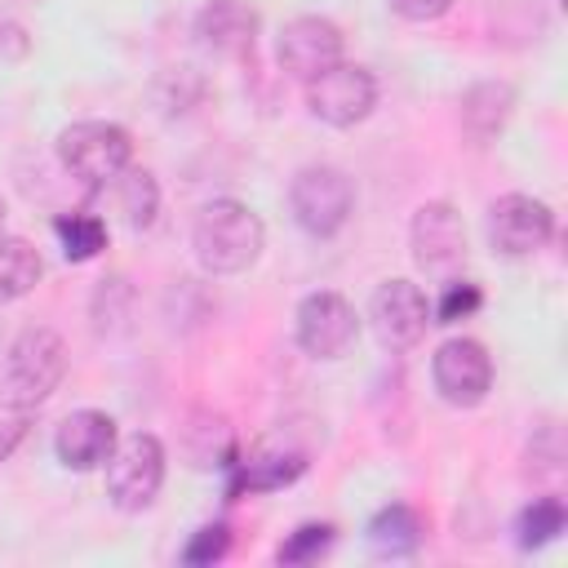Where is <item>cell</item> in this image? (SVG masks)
Listing matches in <instances>:
<instances>
[{"mask_svg": "<svg viewBox=\"0 0 568 568\" xmlns=\"http://www.w3.org/2000/svg\"><path fill=\"white\" fill-rule=\"evenodd\" d=\"M22 435H27V413H9V408H0V462L18 448Z\"/></svg>", "mask_w": 568, "mask_h": 568, "instance_id": "484cf974", "label": "cell"}, {"mask_svg": "<svg viewBox=\"0 0 568 568\" xmlns=\"http://www.w3.org/2000/svg\"><path fill=\"white\" fill-rule=\"evenodd\" d=\"M306 106L315 120L333 129H351L377 106V80L355 62H333L328 71L306 80Z\"/></svg>", "mask_w": 568, "mask_h": 568, "instance_id": "8992f818", "label": "cell"}, {"mask_svg": "<svg viewBox=\"0 0 568 568\" xmlns=\"http://www.w3.org/2000/svg\"><path fill=\"white\" fill-rule=\"evenodd\" d=\"M111 186H115V209H120V217H124L133 231H146V226L155 222V213H160V186H155V178H151L146 169L129 164Z\"/></svg>", "mask_w": 568, "mask_h": 568, "instance_id": "d6986e66", "label": "cell"}, {"mask_svg": "<svg viewBox=\"0 0 568 568\" xmlns=\"http://www.w3.org/2000/svg\"><path fill=\"white\" fill-rule=\"evenodd\" d=\"M288 209H293V222L315 235V240H328L337 235L346 222H351V209H355V186L342 169L333 164H306L293 186H288Z\"/></svg>", "mask_w": 568, "mask_h": 568, "instance_id": "277c9868", "label": "cell"}, {"mask_svg": "<svg viewBox=\"0 0 568 568\" xmlns=\"http://www.w3.org/2000/svg\"><path fill=\"white\" fill-rule=\"evenodd\" d=\"M226 550H231V528L226 524H204L182 546V564H217Z\"/></svg>", "mask_w": 568, "mask_h": 568, "instance_id": "cb8c5ba5", "label": "cell"}, {"mask_svg": "<svg viewBox=\"0 0 568 568\" xmlns=\"http://www.w3.org/2000/svg\"><path fill=\"white\" fill-rule=\"evenodd\" d=\"M355 337H359V315L342 293L320 288V293H306L297 302V346L306 355L337 359L355 346Z\"/></svg>", "mask_w": 568, "mask_h": 568, "instance_id": "52a82bcc", "label": "cell"}, {"mask_svg": "<svg viewBox=\"0 0 568 568\" xmlns=\"http://www.w3.org/2000/svg\"><path fill=\"white\" fill-rule=\"evenodd\" d=\"M53 235H58L67 262H89V257H98L106 248V222L98 213H84V209L80 213H62L53 222Z\"/></svg>", "mask_w": 568, "mask_h": 568, "instance_id": "ffe728a7", "label": "cell"}, {"mask_svg": "<svg viewBox=\"0 0 568 568\" xmlns=\"http://www.w3.org/2000/svg\"><path fill=\"white\" fill-rule=\"evenodd\" d=\"M404 22H435L453 9V0H386Z\"/></svg>", "mask_w": 568, "mask_h": 568, "instance_id": "d4e9b609", "label": "cell"}, {"mask_svg": "<svg viewBox=\"0 0 568 568\" xmlns=\"http://www.w3.org/2000/svg\"><path fill=\"white\" fill-rule=\"evenodd\" d=\"M44 275V262H40V248L22 235H4L0 231V306L4 302H18L27 297Z\"/></svg>", "mask_w": 568, "mask_h": 568, "instance_id": "e0dca14e", "label": "cell"}, {"mask_svg": "<svg viewBox=\"0 0 568 568\" xmlns=\"http://www.w3.org/2000/svg\"><path fill=\"white\" fill-rule=\"evenodd\" d=\"M231 466H235L231 493H271V488L293 484V479L306 470V453L293 448V444L262 439L257 448H248V457H240V462H231Z\"/></svg>", "mask_w": 568, "mask_h": 568, "instance_id": "9a60e30c", "label": "cell"}, {"mask_svg": "<svg viewBox=\"0 0 568 568\" xmlns=\"http://www.w3.org/2000/svg\"><path fill=\"white\" fill-rule=\"evenodd\" d=\"M479 302H484L479 288H475L470 280H457V284H448V288L439 293V302L430 306V324H457V320L475 315Z\"/></svg>", "mask_w": 568, "mask_h": 568, "instance_id": "603a6c76", "label": "cell"}, {"mask_svg": "<svg viewBox=\"0 0 568 568\" xmlns=\"http://www.w3.org/2000/svg\"><path fill=\"white\" fill-rule=\"evenodd\" d=\"M510 106H515V89H510V84H501V80L470 84L466 98H462V124L470 129V138L484 142V138H493V133L506 124Z\"/></svg>", "mask_w": 568, "mask_h": 568, "instance_id": "ac0fdd59", "label": "cell"}, {"mask_svg": "<svg viewBox=\"0 0 568 568\" xmlns=\"http://www.w3.org/2000/svg\"><path fill=\"white\" fill-rule=\"evenodd\" d=\"M115 417L102 408H75L53 435V453L67 470H98L115 448Z\"/></svg>", "mask_w": 568, "mask_h": 568, "instance_id": "4fadbf2b", "label": "cell"}, {"mask_svg": "<svg viewBox=\"0 0 568 568\" xmlns=\"http://www.w3.org/2000/svg\"><path fill=\"white\" fill-rule=\"evenodd\" d=\"M58 160L75 182L102 191L133 164V138L111 120H75L58 133Z\"/></svg>", "mask_w": 568, "mask_h": 568, "instance_id": "3957f363", "label": "cell"}, {"mask_svg": "<svg viewBox=\"0 0 568 568\" xmlns=\"http://www.w3.org/2000/svg\"><path fill=\"white\" fill-rule=\"evenodd\" d=\"M275 58L288 75L315 80L320 71L342 62V31H337V22H328L320 13H302V18L284 22V31L275 40Z\"/></svg>", "mask_w": 568, "mask_h": 568, "instance_id": "8fae6325", "label": "cell"}, {"mask_svg": "<svg viewBox=\"0 0 568 568\" xmlns=\"http://www.w3.org/2000/svg\"><path fill=\"white\" fill-rule=\"evenodd\" d=\"M67 377V346L53 328H22L0 351V408L31 413Z\"/></svg>", "mask_w": 568, "mask_h": 568, "instance_id": "7a4b0ae2", "label": "cell"}, {"mask_svg": "<svg viewBox=\"0 0 568 568\" xmlns=\"http://www.w3.org/2000/svg\"><path fill=\"white\" fill-rule=\"evenodd\" d=\"M328 546H333V528L328 524H302V528L288 532V541H280L275 559L280 564H315Z\"/></svg>", "mask_w": 568, "mask_h": 568, "instance_id": "7402d4cb", "label": "cell"}, {"mask_svg": "<svg viewBox=\"0 0 568 568\" xmlns=\"http://www.w3.org/2000/svg\"><path fill=\"white\" fill-rule=\"evenodd\" d=\"M408 244H413V262L422 271H453L466 253V231H462V217L453 204L444 200H430L413 213V226H408Z\"/></svg>", "mask_w": 568, "mask_h": 568, "instance_id": "7c38bea8", "label": "cell"}, {"mask_svg": "<svg viewBox=\"0 0 568 568\" xmlns=\"http://www.w3.org/2000/svg\"><path fill=\"white\" fill-rule=\"evenodd\" d=\"M430 377L444 404L475 408L493 386V359L475 337H448L430 359Z\"/></svg>", "mask_w": 568, "mask_h": 568, "instance_id": "30bf717a", "label": "cell"}, {"mask_svg": "<svg viewBox=\"0 0 568 568\" xmlns=\"http://www.w3.org/2000/svg\"><path fill=\"white\" fill-rule=\"evenodd\" d=\"M0 231H4V200H0Z\"/></svg>", "mask_w": 568, "mask_h": 568, "instance_id": "4316f807", "label": "cell"}, {"mask_svg": "<svg viewBox=\"0 0 568 568\" xmlns=\"http://www.w3.org/2000/svg\"><path fill=\"white\" fill-rule=\"evenodd\" d=\"M195 262L209 275H240L266 248V226L244 200H209L191 226Z\"/></svg>", "mask_w": 568, "mask_h": 568, "instance_id": "6da1fadb", "label": "cell"}, {"mask_svg": "<svg viewBox=\"0 0 568 568\" xmlns=\"http://www.w3.org/2000/svg\"><path fill=\"white\" fill-rule=\"evenodd\" d=\"M564 519H568V510H564L559 497H537V501L519 515V546H524V550H537V546L555 541V537L564 532Z\"/></svg>", "mask_w": 568, "mask_h": 568, "instance_id": "44dd1931", "label": "cell"}, {"mask_svg": "<svg viewBox=\"0 0 568 568\" xmlns=\"http://www.w3.org/2000/svg\"><path fill=\"white\" fill-rule=\"evenodd\" d=\"M422 532H426L422 515H417L413 506H404V501H390V506H382V510L368 519L364 541H368V550H373L377 559H408V555L422 546Z\"/></svg>", "mask_w": 568, "mask_h": 568, "instance_id": "2e32d148", "label": "cell"}, {"mask_svg": "<svg viewBox=\"0 0 568 568\" xmlns=\"http://www.w3.org/2000/svg\"><path fill=\"white\" fill-rule=\"evenodd\" d=\"M550 235H555V213L537 195L510 191V195L493 200V209H488V244H493V253L528 257V253L546 248Z\"/></svg>", "mask_w": 568, "mask_h": 568, "instance_id": "ba28073f", "label": "cell"}, {"mask_svg": "<svg viewBox=\"0 0 568 568\" xmlns=\"http://www.w3.org/2000/svg\"><path fill=\"white\" fill-rule=\"evenodd\" d=\"M257 9L248 0H209L195 13V40L217 58H240L257 44Z\"/></svg>", "mask_w": 568, "mask_h": 568, "instance_id": "5bb4252c", "label": "cell"}, {"mask_svg": "<svg viewBox=\"0 0 568 568\" xmlns=\"http://www.w3.org/2000/svg\"><path fill=\"white\" fill-rule=\"evenodd\" d=\"M102 466H106V497L129 515L146 510L164 484V444L151 430L120 435Z\"/></svg>", "mask_w": 568, "mask_h": 568, "instance_id": "5b68a950", "label": "cell"}, {"mask_svg": "<svg viewBox=\"0 0 568 568\" xmlns=\"http://www.w3.org/2000/svg\"><path fill=\"white\" fill-rule=\"evenodd\" d=\"M368 324L382 346L408 351L430 328V297L413 280H386V284H377V293L368 302Z\"/></svg>", "mask_w": 568, "mask_h": 568, "instance_id": "9c48e42d", "label": "cell"}]
</instances>
